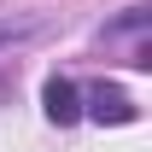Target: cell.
Wrapping results in <instances>:
<instances>
[{"mask_svg":"<svg viewBox=\"0 0 152 152\" xmlns=\"http://www.w3.org/2000/svg\"><path fill=\"white\" fill-rule=\"evenodd\" d=\"M41 111H47V123H58V129L82 123V88H76L70 76H47V88H41Z\"/></svg>","mask_w":152,"mask_h":152,"instance_id":"6da1fadb","label":"cell"},{"mask_svg":"<svg viewBox=\"0 0 152 152\" xmlns=\"http://www.w3.org/2000/svg\"><path fill=\"white\" fill-rule=\"evenodd\" d=\"M146 18H152V6H129V18H117L111 35H117V29H146Z\"/></svg>","mask_w":152,"mask_h":152,"instance_id":"3957f363","label":"cell"},{"mask_svg":"<svg viewBox=\"0 0 152 152\" xmlns=\"http://www.w3.org/2000/svg\"><path fill=\"white\" fill-rule=\"evenodd\" d=\"M23 35V29H0V47H12V41H18Z\"/></svg>","mask_w":152,"mask_h":152,"instance_id":"277c9868","label":"cell"},{"mask_svg":"<svg viewBox=\"0 0 152 152\" xmlns=\"http://www.w3.org/2000/svg\"><path fill=\"white\" fill-rule=\"evenodd\" d=\"M82 117H94V123H134V117H140V105H134L123 88L99 82V88H88V105H82Z\"/></svg>","mask_w":152,"mask_h":152,"instance_id":"7a4b0ae2","label":"cell"}]
</instances>
